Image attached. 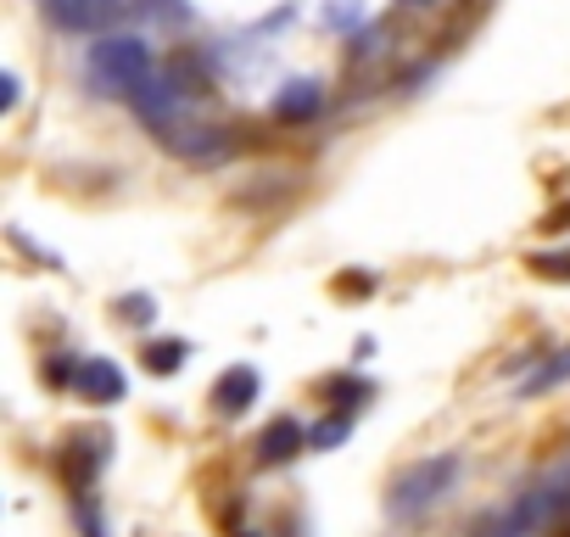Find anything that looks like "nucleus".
<instances>
[{
	"instance_id": "f257e3e1",
	"label": "nucleus",
	"mask_w": 570,
	"mask_h": 537,
	"mask_svg": "<svg viewBox=\"0 0 570 537\" xmlns=\"http://www.w3.org/2000/svg\"><path fill=\"white\" fill-rule=\"evenodd\" d=\"M90 79H96L101 96H135L140 85L157 79L151 46L140 35H101L90 46Z\"/></svg>"
},
{
	"instance_id": "f03ea898",
	"label": "nucleus",
	"mask_w": 570,
	"mask_h": 537,
	"mask_svg": "<svg viewBox=\"0 0 570 537\" xmlns=\"http://www.w3.org/2000/svg\"><path fill=\"white\" fill-rule=\"evenodd\" d=\"M459 476V459L453 453H436V459H420L414 470H403L397 476V487H392V515H420V509H431L442 492H448V481Z\"/></svg>"
},
{
	"instance_id": "7ed1b4c3",
	"label": "nucleus",
	"mask_w": 570,
	"mask_h": 537,
	"mask_svg": "<svg viewBox=\"0 0 570 537\" xmlns=\"http://www.w3.org/2000/svg\"><path fill=\"white\" fill-rule=\"evenodd\" d=\"M129 12V0H46V18L57 23V29H73V35H101V29H112L118 18Z\"/></svg>"
},
{
	"instance_id": "20e7f679",
	"label": "nucleus",
	"mask_w": 570,
	"mask_h": 537,
	"mask_svg": "<svg viewBox=\"0 0 570 537\" xmlns=\"http://www.w3.org/2000/svg\"><path fill=\"white\" fill-rule=\"evenodd\" d=\"M163 146H168V152H179L185 163H224V157L235 152L229 129H207V124H179Z\"/></svg>"
},
{
	"instance_id": "39448f33",
	"label": "nucleus",
	"mask_w": 570,
	"mask_h": 537,
	"mask_svg": "<svg viewBox=\"0 0 570 537\" xmlns=\"http://www.w3.org/2000/svg\"><path fill=\"white\" fill-rule=\"evenodd\" d=\"M320 107H325V90H320L314 79H297V85H285V90L274 96V118H279V124H314Z\"/></svg>"
},
{
	"instance_id": "423d86ee",
	"label": "nucleus",
	"mask_w": 570,
	"mask_h": 537,
	"mask_svg": "<svg viewBox=\"0 0 570 537\" xmlns=\"http://www.w3.org/2000/svg\"><path fill=\"white\" fill-rule=\"evenodd\" d=\"M297 448H308V431L297 426V420H274V426H263V437H257V459L263 465H285V459H292Z\"/></svg>"
},
{
	"instance_id": "0eeeda50",
	"label": "nucleus",
	"mask_w": 570,
	"mask_h": 537,
	"mask_svg": "<svg viewBox=\"0 0 570 537\" xmlns=\"http://www.w3.org/2000/svg\"><path fill=\"white\" fill-rule=\"evenodd\" d=\"M257 403V375L252 370H224L218 387H213V409L218 414H246Z\"/></svg>"
},
{
	"instance_id": "6e6552de",
	"label": "nucleus",
	"mask_w": 570,
	"mask_h": 537,
	"mask_svg": "<svg viewBox=\"0 0 570 537\" xmlns=\"http://www.w3.org/2000/svg\"><path fill=\"white\" fill-rule=\"evenodd\" d=\"M79 387H85L90 403H118V398H124V375H118L107 359H85V364H79Z\"/></svg>"
},
{
	"instance_id": "1a4fd4ad",
	"label": "nucleus",
	"mask_w": 570,
	"mask_h": 537,
	"mask_svg": "<svg viewBox=\"0 0 570 537\" xmlns=\"http://www.w3.org/2000/svg\"><path fill=\"white\" fill-rule=\"evenodd\" d=\"M185 353H190L185 342H151V348H146V370H151V375H174V370L185 364Z\"/></svg>"
},
{
	"instance_id": "9d476101",
	"label": "nucleus",
	"mask_w": 570,
	"mask_h": 537,
	"mask_svg": "<svg viewBox=\"0 0 570 537\" xmlns=\"http://www.w3.org/2000/svg\"><path fill=\"white\" fill-rule=\"evenodd\" d=\"M564 375H570V348H564V353H553V359H548V364H542V370H537V375H531V381L520 387V392H525V398H537V392L559 387Z\"/></svg>"
},
{
	"instance_id": "9b49d317",
	"label": "nucleus",
	"mask_w": 570,
	"mask_h": 537,
	"mask_svg": "<svg viewBox=\"0 0 570 537\" xmlns=\"http://www.w3.org/2000/svg\"><path fill=\"white\" fill-rule=\"evenodd\" d=\"M531 268L542 281H570V252H542V257H531Z\"/></svg>"
},
{
	"instance_id": "f8f14e48",
	"label": "nucleus",
	"mask_w": 570,
	"mask_h": 537,
	"mask_svg": "<svg viewBox=\"0 0 570 537\" xmlns=\"http://www.w3.org/2000/svg\"><path fill=\"white\" fill-rule=\"evenodd\" d=\"M320 392H325V398H336L342 409H353V398H364L370 387H364V381H353V375H336V381H325Z\"/></svg>"
},
{
	"instance_id": "ddd939ff",
	"label": "nucleus",
	"mask_w": 570,
	"mask_h": 537,
	"mask_svg": "<svg viewBox=\"0 0 570 537\" xmlns=\"http://www.w3.org/2000/svg\"><path fill=\"white\" fill-rule=\"evenodd\" d=\"M347 437V414L342 420H325V426H314V437H308V448H336Z\"/></svg>"
},
{
	"instance_id": "4468645a",
	"label": "nucleus",
	"mask_w": 570,
	"mask_h": 537,
	"mask_svg": "<svg viewBox=\"0 0 570 537\" xmlns=\"http://www.w3.org/2000/svg\"><path fill=\"white\" fill-rule=\"evenodd\" d=\"M118 314H124L129 325H146V320H151V297H124V303H118Z\"/></svg>"
},
{
	"instance_id": "2eb2a0df",
	"label": "nucleus",
	"mask_w": 570,
	"mask_h": 537,
	"mask_svg": "<svg viewBox=\"0 0 570 537\" xmlns=\"http://www.w3.org/2000/svg\"><path fill=\"white\" fill-rule=\"evenodd\" d=\"M0 107H7V113L18 107V79H12V74H7V79H0Z\"/></svg>"
},
{
	"instance_id": "dca6fc26",
	"label": "nucleus",
	"mask_w": 570,
	"mask_h": 537,
	"mask_svg": "<svg viewBox=\"0 0 570 537\" xmlns=\"http://www.w3.org/2000/svg\"><path fill=\"white\" fill-rule=\"evenodd\" d=\"M336 292H370V275H358V281L347 275V281H336Z\"/></svg>"
},
{
	"instance_id": "f3484780",
	"label": "nucleus",
	"mask_w": 570,
	"mask_h": 537,
	"mask_svg": "<svg viewBox=\"0 0 570 537\" xmlns=\"http://www.w3.org/2000/svg\"><path fill=\"white\" fill-rule=\"evenodd\" d=\"M414 7H431V0H414Z\"/></svg>"
}]
</instances>
